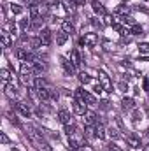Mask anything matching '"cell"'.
I'll return each instance as SVG.
<instances>
[{"label": "cell", "instance_id": "cell-1", "mask_svg": "<svg viewBox=\"0 0 149 151\" xmlns=\"http://www.w3.org/2000/svg\"><path fill=\"white\" fill-rule=\"evenodd\" d=\"M74 113L79 114V116H84V114L88 113V104H86V100L84 99H75L74 100Z\"/></svg>", "mask_w": 149, "mask_h": 151}, {"label": "cell", "instance_id": "cell-2", "mask_svg": "<svg viewBox=\"0 0 149 151\" xmlns=\"http://www.w3.org/2000/svg\"><path fill=\"white\" fill-rule=\"evenodd\" d=\"M79 44L93 47V46L98 44V35H97V34H84V35L81 37V40H79Z\"/></svg>", "mask_w": 149, "mask_h": 151}, {"label": "cell", "instance_id": "cell-3", "mask_svg": "<svg viewBox=\"0 0 149 151\" xmlns=\"http://www.w3.org/2000/svg\"><path fill=\"white\" fill-rule=\"evenodd\" d=\"M14 109H16V113H19L23 118H30L32 116V111H30L28 104H25V102H16L14 104Z\"/></svg>", "mask_w": 149, "mask_h": 151}, {"label": "cell", "instance_id": "cell-4", "mask_svg": "<svg viewBox=\"0 0 149 151\" xmlns=\"http://www.w3.org/2000/svg\"><path fill=\"white\" fill-rule=\"evenodd\" d=\"M98 79H100V84H102V88H104L107 93H112V83H111V79H109V76L105 74L104 70H100Z\"/></svg>", "mask_w": 149, "mask_h": 151}, {"label": "cell", "instance_id": "cell-5", "mask_svg": "<svg viewBox=\"0 0 149 151\" xmlns=\"http://www.w3.org/2000/svg\"><path fill=\"white\" fill-rule=\"evenodd\" d=\"M125 139H126V142H128L132 148H135V150L142 148V141H140V137H139L137 134H128V135H125Z\"/></svg>", "mask_w": 149, "mask_h": 151}, {"label": "cell", "instance_id": "cell-6", "mask_svg": "<svg viewBox=\"0 0 149 151\" xmlns=\"http://www.w3.org/2000/svg\"><path fill=\"white\" fill-rule=\"evenodd\" d=\"M39 39H40L42 46H49L51 44V30L49 28H42L40 34H39Z\"/></svg>", "mask_w": 149, "mask_h": 151}, {"label": "cell", "instance_id": "cell-7", "mask_svg": "<svg viewBox=\"0 0 149 151\" xmlns=\"http://www.w3.org/2000/svg\"><path fill=\"white\" fill-rule=\"evenodd\" d=\"M58 121H60L62 125H69V123L74 121V119L70 118V113H69L67 109H60V111H58Z\"/></svg>", "mask_w": 149, "mask_h": 151}, {"label": "cell", "instance_id": "cell-8", "mask_svg": "<svg viewBox=\"0 0 149 151\" xmlns=\"http://www.w3.org/2000/svg\"><path fill=\"white\" fill-rule=\"evenodd\" d=\"M35 91H37V97L40 99V100H49V99H51V90L46 88V86H42V88H35Z\"/></svg>", "mask_w": 149, "mask_h": 151}, {"label": "cell", "instance_id": "cell-9", "mask_svg": "<svg viewBox=\"0 0 149 151\" xmlns=\"http://www.w3.org/2000/svg\"><path fill=\"white\" fill-rule=\"evenodd\" d=\"M121 107H123L125 111H133V109H135L133 99H132V97H125V99L121 100Z\"/></svg>", "mask_w": 149, "mask_h": 151}, {"label": "cell", "instance_id": "cell-10", "mask_svg": "<svg viewBox=\"0 0 149 151\" xmlns=\"http://www.w3.org/2000/svg\"><path fill=\"white\" fill-rule=\"evenodd\" d=\"M60 62H62V65H63V69H65V72L69 76H72L75 72V65L72 62H69L67 58H60Z\"/></svg>", "mask_w": 149, "mask_h": 151}, {"label": "cell", "instance_id": "cell-11", "mask_svg": "<svg viewBox=\"0 0 149 151\" xmlns=\"http://www.w3.org/2000/svg\"><path fill=\"white\" fill-rule=\"evenodd\" d=\"M130 11H132V7L130 5H126V4H121V5H117L116 7V16H128L130 14Z\"/></svg>", "mask_w": 149, "mask_h": 151}, {"label": "cell", "instance_id": "cell-12", "mask_svg": "<svg viewBox=\"0 0 149 151\" xmlns=\"http://www.w3.org/2000/svg\"><path fill=\"white\" fill-rule=\"evenodd\" d=\"M16 58L21 60V62H28V58H30L28 49H25V47H18V49H16Z\"/></svg>", "mask_w": 149, "mask_h": 151}, {"label": "cell", "instance_id": "cell-13", "mask_svg": "<svg viewBox=\"0 0 149 151\" xmlns=\"http://www.w3.org/2000/svg\"><path fill=\"white\" fill-rule=\"evenodd\" d=\"M91 9H93L97 14H100V16H104V14H105V7H104L98 0H93V2H91Z\"/></svg>", "mask_w": 149, "mask_h": 151}, {"label": "cell", "instance_id": "cell-14", "mask_svg": "<svg viewBox=\"0 0 149 151\" xmlns=\"http://www.w3.org/2000/svg\"><path fill=\"white\" fill-rule=\"evenodd\" d=\"M62 30H63L65 34L72 35V34H74V25H72L69 19H63V21H62Z\"/></svg>", "mask_w": 149, "mask_h": 151}, {"label": "cell", "instance_id": "cell-15", "mask_svg": "<svg viewBox=\"0 0 149 151\" xmlns=\"http://www.w3.org/2000/svg\"><path fill=\"white\" fill-rule=\"evenodd\" d=\"M81 93H82V99L86 100V104H90V106H91V104H97V99H95L91 93H88V91L82 90V88H81Z\"/></svg>", "mask_w": 149, "mask_h": 151}, {"label": "cell", "instance_id": "cell-16", "mask_svg": "<svg viewBox=\"0 0 149 151\" xmlns=\"http://www.w3.org/2000/svg\"><path fill=\"white\" fill-rule=\"evenodd\" d=\"M0 76H2V84H4V88L9 84V81H11V72L7 70V69H2L0 70Z\"/></svg>", "mask_w": 149, "mask_h": 151}, {"label": "cell", "instance_id": "cell-17", "mask_svg": "<svg viewBox=\"0 0 149 151\" xmlns=\"http://www.w3.org/2000/svg\"><path fill=\"white\" fill-rule=\"evenodd\" d=\"M67 39H69V34H65V32L62 30V32L56 34V44H58V46H63V44L67 42Z\"/></svg>", "mask_w": 149, "mask_h": 151}, {"label": "cell", "instance_id": "cell-18", "mask_svg": "<svg viewBox=\"0 0 149 151\" xmlns=\"http://www.w3.org/2000/svg\"><path fill=\"white\" fill-rule=\"evenodd\" d=\"M70 62L74 63L75 67L81 65V56H79V51H77V49H72V53H70Z\"/></svg>", "mask_w": 149, "mask_h": 151}, {"label": "cell", "instance_id": "cell-19", "mask_svg": "<svg viewBox=\"0 0 149 151\" xmlns=\"http://www.w3.org/2000/svg\"><path fill=\"white\" fill-rule=\"evenodd\" d=\"M11 34L4 28L2 30V44H4V47H11V37H9Z\"/></svg>", "mask_w": 149, "mask_h": 151}, {"label": "cell", "instance_id": "cell-20", "mask_svg": "<svg viewBox=\"0 0 149 151\" xmlns=\"http://www.w3.org/2000/svg\"><path fill=\"white\" fill-rule=\"evenodd\" d=\"M84 119H86V125H95L97 123V114L88 111V113L84 114Z\"/></svg>", "mask_w": 149, "mask_h": 151}, {"label": "cell", "instance_id": "cell-21", "mask_svg": "<svg viewBox=\"0 0 149 151\" xmlns=\"http://www.w3.org/2000/svg\"><path fill=\"white\" fill-rule=\"evenodd\" d=\"M34 67H35V74H40V72H46V63H42L40 60H34Z\"/></svg>", "mask_w": 149, "mask_h": 151}, {"label": "cell", "instance_id": "cell-22", "mask_svg": "<svg viewBox=\"0 0 149 151\" xmlns=\"http://www.w3.org/2000/svg\"><path fill=\"white\" fill-rule=\"evenodd\" d=\"M5 95H7V97H11V99H12V97H16V95H18V90H16V86H12V84H7V86H5Z\"/></svg>", "mask_w": 149, "mask_h": 151}, {"label": "cell", "instance_id": "cell-23", "mask_svg": "<svg viewBox=\"0 0 149 151\" xmlns=\"http://www.w3.org/2000/svg\"><path fill=\"white\" fill-rule=\"evenodd\" d=\"M95 137H98V139H104V137H105V128H104V125H97V127H95Z\"/></svg>", "mask_w": 149, "mask_h": 151}, {"label": "cell", "instance_id": "cell-24", "mask_svg": "<svg viewBox=\"0 0 149 151\" xmlns=\"http://www.w3.org/2000/svg\"><path fill=\"white\" fill-rule=\"evenodd\" d=\"M130 34H132V35H142V34H144V28H142L140 25H137V23H135V25L130 28Z\"/></svg>", "mask_w": 149, "mask_h": 151}, {"label": "cell", "instance_id": "cell-25", "mask_svg": "<svg viewBox=\"0 0 149 151\" xmlns=\"http://www.w3.org/2000/svg\"><path fill=\"white\" fill-rule=\"evenodd\" d=\"M30 18H32V19H37V18H40L39 5H30Z\"/></svg>", "mask_w": 149, "mask_h": 151}, {"label": "cell", "instance_id": "cell-26", "mask_svg": "<svg viewBox=\"0 0 149 151\" xmlns=\"http://www.w3.org/2000/svg\"><path fill=\"white\" fill-rule=\"evenodd\" d=\"M77 77H79V83H81V84H88V83L91 81V76L86 74V72H81Z\"/></svg>", "mask_w": 149, "mask_h": 151}, {"label": "cell", "instance_id": "cell-27", "mask_svg": "<svg viewBox=\"0 0 149 151\" xmlns=\"http://www.w3.org/2000/svg\"><path fill=\"white\" fill-rule=\"evenodd\" d=\"M75 128H77V127H75V123H74V121H70L69 125H65V132H67V135H69V137L75 134Z\"/></svg>", "mask_w": 149, "mask_h": 151}, {"label": "cell", "instance_id": "cell-28", "mask_svg": "<svg viewBox=\"0 0 149 151\" xmlns=\"http://www.w3.org/2000/svg\"><path fill=\"white\" fill-rule=\"evenodd\" d=\"M37 146H39V150H40V151H53V148H51V146H49L44 139H40V141H39Z\"/></svg>", "mask_w": 149, "mask_h": 151}, {"label": "cell", "instance_id": "cell-29", "mask_svg": "<svg viewBox=\"0 0 149 151\" xmlns=\"http://www.w3.org/2000/svg\"><path fill=\"white\" fill-rule=\"evenodd\" d=\"M11 12L12 14H21L23 12V7L19 4H11Z\"/></svg>", "mask_w": 149, "mask_h": 151}, {"label": "cell", "instance_id": "cell-30", "mask_svg": "<svg viewBox=\"0 0 149 151\" xmlns=\"http://www.w3.org/2000/svg\"><path fill=\"white\" fill-rule=\"evenodd\" d=\"M69 148H70V150H72V151H74V150H77V148H79V141H77V139H74L72 135L69 137Z\"/></svg>", "mask_w": 149, "mask_h": 151}, {"label": "cell", "instance_id": "cell-31", "mask_svg": "<svg viewBox=\"0 0 149 151\" xmlns=\"http://www.w3.org/2000/svg\"><path fill=\"white\" fill-rule=\"evenodd\" d=\"M139 51L142 55H149V42H140L139 44Z\"/></svg>", "mask_w": 149, "mask_h": 151}, {"label": "cell", "instance_id": "cell-32", "mask_svg": "<svg viewBox=\"0 0 149 151\" xmlns=\"http://www.w3.org/2000/svg\"><path fill=\"white\" fill-rule=\"evenodd\" d=\"M21 28H23V32H28L32 28V21L30 19H23L21 21Z\"/></svg>", "mask_w": 149, "mask_h": 151}, {"label": "cell", "instance_id": "cell-33", "mask_svg": "<svg viewBox=\"0 0 149 151\" xmlns=\"http://www.w3.org/2000/svg\"><path fill=\"white\" fill-rule=\"evenodd\" d=\"M5 30H9L11 35H14V34H16V23H14V21H9L7 27H5Z\"/></svg>", "mask_w": 149, "mask_h": 151}, {"label": "cell", "instance_id": "cell-34", "mask_svg": "<svg viewBox=\"0 0 149 151\" xmlns=\"http://www.w3.org/2000/svg\"><path fill=\"white\" fill-rule=\"evenodd\" d=\"M30 46H32V49H39V47L42 46V42H40V39L39 37H35V39L30 40Z\"/></svg>", "mask_w": 149, "mask_h": 151}, {"label": "cell", "instance_id": "cell-35", "mask_svg": "<svg viewBox=\"0 0 149 151\" xmlns=\"http://www.w3.org/2000/svg\"><path fill=\"white\" fill-rule=\"evenodd\" d=\"M121 21H123L125 25H130V27H133V25H135V19H133L132 16H125V18H121Z\"/></svg>", "mask_w": 149, "mask_h": 151}, {"label": "cell", "instance_id": "cell-36", "mask_svg": "<svg viewBox=\"0 0 149 151\" xmlns=\"http://www.w3.org/2000/svg\"><path fill=\"white\" fill-rule=\"evenodd\" d=\"M19 79H21V83H23V84H27V86H28V84H30V83H32V76H19Z\"/></svg>", "mask_w": 149, "mask_h": 151}, {"label": "cell", "instance_id": "cell-37", "mask_svg": "<svg viewBox=\"0 0 149 151\" xmlns=\"http://www.w3.org/2000/svg\"><path fill=\"white\" fill-rule=\"evenodd\" d=\"M132 119H133L135 123H137V121L140 119V111H139V109H133V114H132Z\"/></svg>", "mask_w": 149, "mask_h": 151}, {"label": "cell", "instance_id": "cell-38", "mask_svg": "<svg viewBox=\"0 0 149 151\" xmlns=\"http://www.w3.org/2000/svg\"><path fill=\"white\" fill-rule=\"evenodd\" d=\"M0 142H2V144H9V142H11V141H9V137H7L4 132H0Z\"/></svg>", "mask_w": 149, "mask_h": 151}, {"label": "cell", "instance_id": "cell-39", "mask_svg": "<svg viewBox=\"0 0 149 151\" xmlns=\"http://www.w3.org/2000/svg\"><path fill=\"white\" fill-rule=\"evenodd\" d=\"M105 151H121V150H119L114 142H109V144H107V148H105Z\"/></svg>", "mask_w": 149, "mask_h": 151}, {"label": "cell", "instance_id": "cell-40", "mask_svg": "<svg viewBox=\"0 0 149 151\" xmlns=\"http://www.w3.org/2000/svg\"><path fill=\"white\" fill-rule=\"evenodd\" d=\"M102 90H104V88H102V84H100V83H98V84H95V86H93V91H95V93H98V95H100V93H102Z\"/></svg>", "mask_w": 149, "mask_h": 151}, {"label": "cell", "instance_id": "cell-41", "mask_svg": "<svg viewBox=\"0 0 149 151\" xmlns=\"http://www.w3.org/2000/svg\"><path fill=\"white\" fill-rule=\"evenodd\" d=\"M109 135H111L112 139H117V137H119V134H117V130H114V128H111V130H109Z\"/></svg>", "mask_w": 149, "mask_h": 151}, {"label": "cell", "instance_id": "cell-42", "mask_svg": "<svg viewBox=\"0 0 149 151\" xmlns=\"http://www.w3.org/2000/svg\"><path fill=\"white\" fill-rule=\"evenodd\" d=\"M91 25H93V27H98V28L102 27V23H100V21H98L97 18H93V19H91Z\"/></svg>", "mask_w": 149, "mask_h": 151}, {"label": "cell", "instance_id": "cell-43", "mask_svg": "<svg viewBox=\"0 0 149 151\" xmlns=\"http://www.w3.org/2000/svg\"><path fill=\"white\" fill-rule=\"evenodd\" d=\"M100 107H102V109H109V100H102Z\"/></svg>", "mask_w": 149, "mask_h": 151}, {"label": "cell", "instance_id": "cell-44", "mask_svg": "<svg viewBox=\"0 0 149 151\" xmlns=\"http://www.w3.org/2000/svg\"><path fill=\"white\" fill-rule=\"evenodd\" d=\"M142 86H144V90H146V91H149V81L146 79V77H144V81H142Z\"/></svg>", "mask_w": 149, "mask_h": 151}, {"label": "cell", "instance_id": "cell-45", "mask_svg": "<svg viewBox=\"0 0 149 151\" xmlns=\"http://www.w3.org/2000/svg\"><path fill=\"white\" fill-rule=\"evenodd\" d=\"M117 88H119L121 91H125V90H126V84H125V83H119V84H117Z\"/></svg>", "mask_w": 149, "mask_h": 151}, {"label": "cell", "instance_id": "cell-46", "mask_svg": "<svg viewBox=\"0 0 149 151\" xmlns=\"http://www.w3.org/2000/svg\"><path fill=\"white\" fill-rule=\"evenodd\" d=\"M40 0H30V5H39Z\"/></svg>", "mask_w": 149, "mask_h": 151}, {"label": "cell", "instance_id": "cell-47", "mask_svg": "<svg viewBox=\"0 0 149 151\" xmlns=\"http://www.w3.org/2000/svg\"><path fill=\"white\" fill-rule=\"evenodd\" d=\"M75 2H77V5H82V4H84L86 0H75Z\"/></svg>", "mask_w": 149, "mask_h": 151}, {"label": "cell", "instance_id": "cell-48", "mask_svg": "<svg viewBox=\"0 0 149 151\" xmlns=\"http://www.w3.org/2000/svg\"><path fill=\"white\" fill-rule=\"evenodd\" d=\"M142 151H149V144H148V146H144V150H142Z\"/></svg>", "mask_w": 149, "mask_h": 151}, {"label": "cell", "instance_id": "cell-49", "mask_svg": "<svg viewBox=\"0 0 149 151\" xmlns=\"http://www.w3.org/2000/svg\"><path fill=\"white\" fill-rule=\"evenodd\" d=\"M146 135H148V137H149V128H148V130H146Z\"/></svg>", "mask_w": 149, "mask_h": 151}, {"label": "cell", "instance_id": "cell-50", "mask_svg": "<svg viewBox=\"0 0 149 151\" xmlns=\"http://www.w3.org/2000/svg\"><path fill=\"white\" fill-rule=\"evenodd\" d=\"M12 151H19V150H18V148H12Z\"/></svg>", "mask_w": 149, "mask_h": 151}, {"label": "cell", "instance_id": "cell-51", "mask_svg": "<svg viewBox=\"0 0 149 151\" xmlns=\"http://www.w3.org/2000/svg\"><path fill=\"white\" fill-rule=\"evenodd\" d=\"M144 2H148V0H144Z\"/></svg>", "mask_w": 149, "mask_h": 151}]
</instances>
